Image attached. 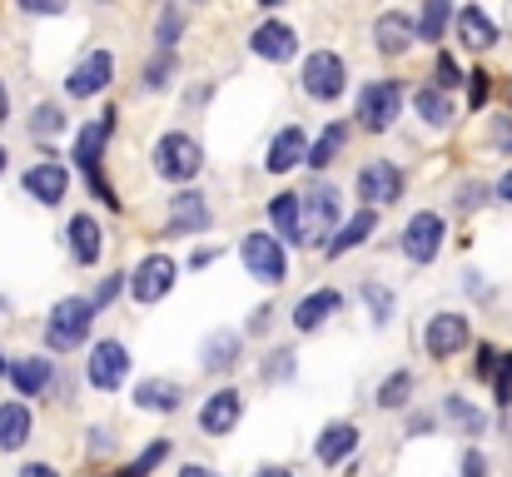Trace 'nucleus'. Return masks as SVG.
I'll return each instance as SVG.
<instances>
[{
	"label": "nucleus",
	"mask_w": 512,
	"mask_h": 477,
	"mask_svg": "<svg viewBox=\"0 0 512 477\" xmlns=\"http://www.w3.org/2000/svg\"><path fill=\"white\" fill-rule=\"evenodd\" d=\"M339 309H343L339 289H314V294H304V299L294 304V328H299V333H314V328H324Z\"/></svg>",
	"instance_id": "obj_24"
},
{
	"label": "nucleus",
	"mask_w": 512,
	"mask_h": 477,
	"mask_svg": "<svg viewBox=\"0 0 512 477\" xmlns=\"http://www.w3.org/2000/svg\"><path fill=\"white\" fill-rule=\"evenodd\" d=\"M110 477H120V473H110Z\"/></svg>",
	"instance_id": "obj_59"
},
{
	"label": "nucleus",
	"mask_w": 512,
	"mask_h": 477,
	"mask_svg": "<svg viewBox=\"0 0 512 477\" xmlns=\"http://www.w3.org/2000/svg\"><path fill=\"white\" fill-rule=\"evenodd\" d=\"M498 358H503V353H498L493 343H483V348H478V363H473V373H478V378H493V373H498Z\"/></svg>",
	"instance_id": "obj_46"
},
{
	"label": "nucleus",
	"mask_w": 512,
	"mask_h": 477,
	"mask_svg": "<svg viewBox=\"0 0 512 477\" xmlns=\"http://www.w3.org/2000/svg\"><path fill=\"white\" fill-rule=\"evenodd\" d=\"M239 358H244V333H234V328H214L199 348V368L214 373V378H224Z\"/></svg>",
	"instance_id": "obj_21"
},
{
	"label": "nucleus",
	"mask_w": 512,
	"mask_h": 477,
	"mask_svg": "<svg viewBox=\"0 0 512 477\" xmlns=\"http://www.w3.org/2000/svg\"><path fill=\"white\" fill-rule=\"evenodd\" d=\"M214 229V209L199 189H179L170 199V214H165V239H184V234H204Z\"/></svg>",
	"instance_id": "obj_14"
},
{
	"label": "nucleus",
	"mask_w": 512,
	"mask_h": 477,
	"mask_svg": "<svg viewBox=\"0 0 512 477\" xmlns=\"http://www.w3.org/2000/svg\"><path fill=\"white\" fill-rule=\"evenodd\" d=\"M165 458H170V438H155V443H150V448H145L135 463H125V468H120V477H150L160 463H165Z\"/></svg>",
	"instance_id": "obj_37"
},
{
	"label": "nucleus",
	"mask_w": 512,
	"mask_h": 477,
	"mask_svg": "<svg viewBox=\"0 0 512 477\" xmlns=\"http://www.w3.org/2000/svg\"><path fill=\"white\" fill-rule=\"evenodd\" d=\"M403 184H408V179H403V169H398L393 159H363V164H358V179H353L363 209L398 204V199H403Z\"/></svg>",
	"instance_id": "obj_6"
},
{
	"label": "nucleus",
	"mask_w": 512,
	"mask_h": 477,
	"mask_svg": "<svg viewBox=\"0 0 512 477\" xmlns=\"http://www.w3.org/2000/svg\"><path fill=\"white\" fill-rule=\"evenodd\" d=\"M478 199H488V184H463V189H458V214H473Z\"/></svg>",
	"instance_id": "obj_45"
},
{
	"label": "nucleus",
	"mask_w": 512,
	"mask_h": 477,
	"mask_svg": "<svg viewBox=\"0 0 512 477\" xmlns=\"http://www.w3.org/2000/svg\"><path fill=\"white\" fill-rule=\"evenodd\" d=\"M135 408L140 413H179L184 408V383H174V378H145V383H135Z\"/></svg>",
	"instance_id": "obj_25"
},
{
	"label": "nucleus",
	"mask_w": 512,
	"mask_h": 477,
	"mask_svg": "<svg viewBox=\"0 0 512 477\" xmlns=\"http://www.w3.org/2000/svg\"><path fill=\"white\" fill-rule=\"evenodd\" d=\"M10 120V90H5V80H0V125Z\"/></svg>",
	"instance_id": "obj_55"
},
{
	"label": "nucleus",
	"mask_w": 512,
	"mask_h": 477,
	"mask_svg": "<svg viewBox=\"0 0 512 477\" xmlns=\"http://www.w3.org/2000/svg\"><path fill=\"white\" fill-rule=\"evenodd\" d=\"M179 477H219V473H214V468H199V463H184Z\"/></svg>",
	"instance_id": "obj_52"
},
{
	"label": "nucleus",
	"mask_w": 512,
	"mask_h": 477,
	"mask_svg": "<svg viewBox=\"0 0 512 477\" xmlns=\"http://www.w3.org/2000/svg\"><path fill=\"white\" fill-rule=\"evenodd\" d=\"M125 378H130V348L120 338H100L85 358V383L95 393H120Z\"/></svg>",
	"instance_id": "obj_8"
},
{
	"label": "nucleus",
	"mask_w": 512,
	"mask_h": 477,
	"mask_svg": "<svg viewBox=\"0 0 512 477\" xmlns=\"http://www.w3.org/2000/svg\"><path fill=\"white\" fill-rule=\"evenodd\" d=\"M488 90H493V75H488V70H473V75H468V105H473V110H483Z\"/></svg>",
	"instance_id": "obj_42"
},
{
	"label": "nucleus",
	"mask_w": 512,
	"mask_h": 477,
	"mask_svg": "<svg viewBox=\"0 0 512 477\" xmlns=\"http://www.w3.org/2000/svg\"><path fill=\"white\" fill-rule=\"evenodd\" d=\"M110 80H115V55H110V50H90V55L65 75V95H70V100H95V95L110 90Z\"/></svg>",
	"instance_id": "obj_15"
},
{
	"label": "nucleus",
	"mask_w": 512,
	"mask_h": 477,
	"mask_svg": "<svg viewBox=\"0 0 512 477\" xmlns=\"http://www.w3.org/2000/svg\"><path fill=\"white\" fill-rule=\"evenodd\" d=\"M448 20H453V5H448V0H428L423 15H418V40H423V45H438L443 30H448Z\"/></svg>",
	"instance_id": "obj_33"
},
{
	"label": "nucleus",
	"mask_w": 512,
	"mask_h": 477,
	"mask_svg": "<svg viewBox=\"0 0 512 477\" xmlns=\"http://www.w3.org/2000/svg\"><path fill=\"white\" fill-rule=\"evenodd\" d=\"M493 393H498L503 408L512 403V353H503V363H498V373H493Z\"/></svg>",
	"instance_id": "obj_44"
},
{
	"label": "nucleus",
	"mask_w": 512,
	"mask_h": 477,
	"mask_svg": "<svg viewBox=\"0 0 512 477\" xmlns=\"http://www.w3.org/2000/svg\"><path fill=\"white\" fill-rule=\"evenodd\" d=\"M115 120H120V115H115V110H105V115H100V120H90V125L75 135V145H70L75 169L90 179V189H95V199H100L105 209H120V204H125V199L110 189L105 169H100V164H105V145H110V135H115Z\"/></svg>",
	"instance_id": "obj_1"
},
{
	"label": "nucleus",
	"mask_w": 512,
	"mask_h": 477,
	"mask_svg": "<svg viewBox=\"0 0 512 477\" xmlns=\"http://www.w3.org/2000/svg\"><path fill=\"white\" fill-rule=\"evenodd\" d=\"M309 135H304V125H284L274 140H269V155H264V169L269 174H289V169H299V164H309Z\"/></svg>",
	"instance_id": "obj_19"
},
{
	"label": "nucleus",
	"mask_w": 512,
	"mask_h": 477,
	"mask_svg": "<svg viewBox=\"0 0 512 477\" xmlns=\"http://www.w3.org/2000/svg\"><path fill=\"white\" fill-rule=\"evenodd\" d=\"M219 259V249H194L189 254V269H204V264H214Z\"/></svg>",
	"instance_id": "obj_50"
},
{
	"label": "nucleus",
	"mask_w": 512,
	"mask_h": 477,
	"mask_svg": "<svg viewBox=\"0 0 512 477\" xmlns=\"http://www.w3.org/2000/svg\"><path fill=\"white\" fill-rule=\"evenodd\" d=\"M413 110L423 115V125H433V130H443V125H453V100L438 90V85H428V90H418L413 95Z\"/></svg>",
	"instance_id": "obj_30"
},
{
	"label": "nucleus",
	"mask_w": 512,
	"mask_h": 477,
	"mask_svg": "<svg viewBox=\"0 0 512 477\" xmlns=\"http://www.w3.org/2000/svg\"><path fill=\"white\" fill-rule=\"evenodd\" d=\"M358 299H363V309H368V318H373V328H388V318H393V304H398L388 284L368 279V284L358 289Z\"/></svg>",
	"instance_id": "obj_32"
},
{
	"label": "nucleus",
	"mask_w": 512,
	"mask_h": 477,
	"mask_svg": "<svg viewBox=\"0 0 512 477\" xmlns=\"http://www.w3.org/2000/svg\"><path fill=\"white\" fill-rule=\"evenodd\" d=\"M5 378H10V388H15L20 398H45L50 383H55V363L40 358V353H30V358H15Z\"/></svg>",
	"instance_id": "obj_22"
},
{
	"label": "nucleus",
	"mask_w": 512,
	"mask_h": 477,
	"mask_svg": "<svg viewBox=\"0 0 512 477\" xmlns=\"http://www.w3.org/2000/svg\"><path fill=\"white\" fill-rule=\"evenodd\" d=\"M174 279H179V264L170 254H145L135 264V274H130V299L135 304H160L174 289Z\"/></svg>",
	"instance_id": "obj_11"
},
{
	"label": "nucleus",
	"mask_w": 512,
	"mask_h": 477,
	"mask_svg": "<svg viewBox=\"0 0 512 477\" xmlns=\"http://www.w3.org/2000/svg\"><path fill=\"white\" fill-rule=\"evenodd\" d=\"M20 184H25V194L35 199V204H45V209H55V204H65V194H70V169L60 164V159H40V164H30L25 174H20Z\"/></svg>",
	"instance_id": "obj_16"
},
{
	"label": "nucleus",
	"mask_w": 512,
	"mask_h": 477,
	"mask_svg": "<svg viewBox=\"0 0 512 477\" xmlns=\"http://www.w3.org/2000/svg\"><path fill=\"white\" fill-rule=\"evenodd\" d=\"M453 20H458V40H463L468 50H493V45H498V25H493V15H488L483 5H463Z\"/></svg>",
	"instance_id": "obj_26"
},
{
	"label": "nucleus",
	"mask_w": 512,
	"mask_h": 477,
	"mask_svg": "<svg viewBox=\"0 0 512 477\" xmlns=\"http://www.w3.org/2000/svg\"><path fill=\"white\" fill-rule=\"evenodd\" d=\"M294 358H299V353H294V348H274V353H269V363H264V373H259V378H264V383H279V378H284V383H289V378H294V373H299V363H294Z\"/></svg>",
	"instance_id": "obj_40"
},
{
	"label": "nucleus",
	"mask_w": 512,
	"mask_h": 477,
	"mask_svg": "<svg viewBox=\"0 0 512 477\" xmlns=\"http://www.w3.org/2000/svg\"><path fill=\"white\" fill-rule=\"evenodd\" d=\"M120 289H125V274H110V279H100V289L90 294V304H95V309H105V304H115V299H120Z\"/></svg>",
	"instance_id": "obj_43"
},
{
	"label": "nucleus",
	"mask_w": 512,
	"mask_h": 477,
	"mask_svg": "<svg viewBox=\"0 0 512 477\" xmlns=\"http://www.w3.org/2000/svg\"><path fill=\"white\" fill-rule=\"evenodd\" d=\"M5 373H10V363H5V358H0V378H5Z\"/></svg>",
	"instance_id": "obj_58"
},
{
	"label": "nucleus",
	"mask_w": 512,
	"mask_h": 477,
	"mask_svg": "<svg viewBox=\"0 0 512 477\" xmlns=\"http://www.w3.org/2000/svg\"><path fill=\"white\" fill-rule=\"evenodd\" d=\"M343 145H348V125H343V120H334V125H329V130H324V135L309 145V164H314V169H329V164L343 155Z\"/></svg>",
	"instance_id": "obj_31"
},
{
	"label": "nucleus",
	"mask_w": 512,
	"mask_h": 477,
	"mask_svg": "<svg viewBox=\"0 0 512 477\" xmlns=\"http://www.w3.org/2000/svg\"><path fill=\"white\" fill-rule=\"evenodd\" d=\"M30 433H35L30 408L15 403V398H5V403H0V453H20V448L30 443Z\"/></svg>",
	"instance_id": "obj_27"
},
{
	"label": "nucleus",
	"mask_w": 512,
	"mask_h": 477,
	"mask_svg": "<svg viewBox=\"0 0 512 477\" xmlns=\"http://www.w3.org/2000/svg\"><path fill=\"white\" fill-rule=\"evenodd\" d=\"M199 433L204 438H229L239 423H244V393L239 388H219V393H209L204 403H199Z\"/></svg>",
	"instance_id": "obj_12"
},
{
	"label": "nucleus",
	"mask_w": 512,
	"mask_h": 477,
	"mask_svg": "<svg viewBox=\"0 0 512 477\" xmlns=\"http://www.w3.org/2000/svg\"><path fill=\"white\" fill-rule=\"evenodd\" d=\"M443 413H448V423H458L468 438H478V433L488 428L483 408H473V403H468V398H458V393H448V398H443Z\"/></svg>",
	"instance_id": "obj_35"
},
{
	"label": "nucleus",
	"mask_w": 512,
	"mask_h": 477,
	"mask_svg": "<svg viewBox=\"0 0 512 477\" xmlns=\"http://www.w3.org/2000/svg\"><path fill=\"white\" fill-rule=\"evenodd\" d=\"M373 398H378V408H388V413H393V408H403V403L413 398V373H408V368H393V373L378 383V393H373Z\"/></svg>",
	"instance_id": "obj_34"
},
{
	"label": "nucleus",
	"mask_w": 512,
	"mask_h": 477,
	"mask_svg": "<svg viewBox=\"0 0 512 477\" xmlns=\"http://www.w3.org/2000/svg\"><path fill=\"white\" fill-rule=\"evenodd\" d=\"M95 304L85 299V294H70V299H60L50 314H45V348L50 353H75V348H85V338H90V328H95Z\"/></svg>",
	"instance_id": "obj_2"
},
{
	"label": "nucleus",
	"mask_w": 512,
	"mask_h": 477,
	"mask_svg": "<svg viewBox=\"0 0 512 477\" xmlns=\"http://www.w3.org/2000/svg\"><path fill=\"white\" fill-rule=\"evenodd\" d=\"M403 259L408 264H433L443 254V239H448V219L438 209H418L408 224H403Z\"/></svg>",
	"instance_id": "obj_7"
},
{
	"label": "nucleus",
	"mask_w": 512,
	"mask_h": 477,
	"mask_svg": "<svg viewBox=\"0 0 512 477\" xmlns=\"http://www.w3.org/2000/svg\"><path fill=\"white\" fill-rule=\"evenodd\" d=\"M20 477H60V473H55L50 463H25V468H20Z\"/></svg>",
	"instance_id": "obj_51"
},
{
	"label": "nucleus",
	"mask_w": 512,
	"mask_h": 477,
	"mask_svg": "<svg viewBox=\"0 0 512 477\" xmlns=\"http://www.w3.org/2000/svg\"><path fill=\"white\" fill-rule=\"evenodd\" d=\"M90 453H115V433L110 428H90Z\"/></svg>",
	"instance_id": "obj_48"
},
{
	"label": "nucleus",
	"mask_w": 512,
	"mask_h": 477,
	"mask_svg": "<svg viewBox=\"0 0 512 477\" xmlns=\"http://www.w3.org/2000/svg\"><path fill=\"white\" fill-rule=\"evenodd\" d=\"M179 35H184V10H179V5H165L160 20H155V40H160V50H174Z\"/></svg>",
	"instance_id": "obj_39"
},
{
	"label": "nucleus",
	"mask_w": 512,
	"mask_h": 477,
	"mask_svg": "<svg viewBox=\"0 0 512 477\" xmlns=\"http://www.w3.org/2000/svg\"><path fill=\"white\" fill-rule=\"evenodd\" d=\"M403 115V80H368L358 90V105H353V120L368 130V135H388L393 120Z\"/></svg>",
	"instance_id": "obj_4"
},
{
	"label": "nucleus",
	"mask_w": 512,
	"mask_h": 477,
	"mask_svg": "<svg viewBox=\"0 0 512 477\" xmlns=\"http://www.w3.org/2000/svg\"><path fill=\"white\" fill-rule=\"evenodd\" d=\"M428 428H433V418H428V413H418V418L408 423V433H428Z\"/></svg>",
	"instance_id": "obj_54"
},
{
	"label": "nucleus",
	"mask_w": 512,
	"mask_h": 477,
	"mask_svg": "<svg viewBox=\"0 0 512 477\" xmlns=\"http://www.w3.org/2000/svg\"><path fill=\"white\" fill-rule=\"evenodd\" d=\"M353 453H358V428H353V423H329V428L319 433V443H314V458H319L324 468L348 463Z\"/></svg>",
	"instance_id": "obj_28"
},
{
	"label": "nucleus",
	"mask_w": 512,
	"mask_h": 477,
	"mask_svg": "<svg viewBox=\"0 0 512 477\" xmlns=\"http://www.w3.org/2000/svg\"><path fill=\"white\" fill-rule=\"evenodd\" d=\"M254 477H294V468H259Z\"/></svg>",
	"instance_id": "obj_56"
},
{
	"label": "nucleus",
	"mask_w": 512,
	"mask_h": 477,
	"mask_svg": "<svg viewBox=\"0 0 512 477\" xmlns=\"http://www.w3.org/2000/svg\"><path fill=\"white\" fill-rule=\"evenodd\" d=\"M463 477H488V458H483V448H468V453H463Z\"/></svg>",
	"instance_id": "obj_47"
},
{
	"label": "nucleus",
	"mask_w": 512,
	"mask_h": 477,
	"mask_svg": "<svg viewBox=\"0 0 512 477\" xmlns=\"http://www.w3.org/2000/svg\"><path fill=\"white\" fill-rule=\"evenodd\" d=\"M174 70H179V65H174V50H155L150 65H145V80H140V85H145V90H165V85L174 80Z\"/></svg>",
	"instance_id": "obj_38"
},
{
	"label": "nucleus",
	"mask_w": 512,
	"mask_h": 477,
	"mask_svg": "<svg viewBox=\"0 0 512 477\" xmlns=\"http://www.w3.org/2000/svg\"><path fill=\"white\" fill-rule=\"evenodd\" d=\"M269 323H274V309L264 304V309H254V318H249V333H269Z\"/></svg>",
	"instance_id": "obj_49"
},
{
	"label": "nucleus",
	"mask_w": 512,
	"mask_h": 477,
	"mask_svg": "<svg viewBox=\"0 0 512 477\" xmlns=\"http://www.w3.org/2000/svg\"><path fill=\"white\" fill-rule=\"evenodd\" d=\"M339 189L334 184H319L314 194H304V239H299V249H319L324 239L334 244V234H339Z\"/></svg>",
	"instance_id": "obj_9"
},
{
	"label": "nucleus",
	"mask_w": 512,
	"mask_h": 477,
	"mask_svg": "<svg viewBox=\"0 0 512 477\" xmlns=\"http://www.w3.org/2000/svg\"><path fill=\"white\" fill-rule=\"evenodd\" d=\"M433 75H438V90H443V95H448V90H458V85L468 80V75H463V65H458L448 50H438V60H433Z\"/></svg>",
	"instance_id": "obj_41"
},
{
	"label": "nucleus",
	"mask_w": 512,
	"mask_h": 477,
	"mask_svg": "<svg viewBox=\"0 0 512 477\" xmlns=\"http://www.w3.org/2000/svg\"><path fill=\"white\" fill-rule=\"evenodd\" d=\"M65 130V110L55 105V100H40L35 110H30V135L35 140H55Z\"/></svg>",
	"instance_id": "obj_36"
},
{
	"label": "nucleus",
	"mask_w": 512,
	"mask_h": 477,
	"mask_svg": "<svg viewBox=\"0 0 512 477\" xmlns=\"http://www.w3.org/2000/svg\"><path fill=\"white\" fill-rule=\"evenodd\" d=\"M249 50H254L259 60H269V65H289V60L299 55V30L284 25V20H264V25L249 35Z\"/></svg>",
	"instance_id": "obj_18"
},
{
	"label": "nucleus",
	"mask_w": 512,
	"mask_h": 477,
	"mask_svg": "<svg viewBox=\"0 0 512 477\" xmlns=\"http://www.w3.org/2000/svg\"><path fill=\"white\" fill-rule=\"evenodd\" d=\"M473 343V328H468V318L453 314V309H443V314L428 318V328H423V348H428V358H458L463 348Z\"/></svg>",
	"instance_id": "obj_13"
},
{
	"label": "nucleus",
	"mask_w": 512,
	"mask_h": 477,
	"mask_svg": "<svg viewBox=\"0 0 512 477\" xmlns=\"http://www.w3.org/2000/svg\"><path fill=\"white\" fill-rule=\"evenodd\" d=\"M269 224H274V239L279 244H299L304 239V194L284 189L269 199Z\"/></svg>",
	"instance_id": "obj_23"
},
{
	"label": "nucleus",
	"mask_w": 512,
	"mask_h": 477,
	"mask_svg": "<svg viewBox=\"0 0 512 477\" xmlns=\"http://www.w3.org/2000/svg\"><path fill=\"white\" fill-rule=\"evenodd\" d=\"M373 229H378V209H358L348 224H339V234H334V244H324V254H329V259H343L348 249L368 244V239H373Z\"/></svg>",
	"instance_id": "obj_29"
},
{
	"label": "nucleus",
	"mask_w": 512,
	"mask_h": 477,
	"mask_svg": "<svg viewBox=\"0 0 512 477\" xmlns=\"http://www.w3.org/2000/svg\"><path fill=\"white\" fill-rule=\"evenodd\" d=\"M155 174H160V179H170V184H189V179H199V174H204V150H199V140H194V135H184V130L160 135V140H155Z\"/></svg>",
	"instance_id": "obj_5"
},
{
	"label": "nucleus",
	"mask_w": 512,
	"mask_h": 477,
	"mask_svg": "<svg viewBox=\"0 0 512 477\" xmlns=\"http://www.w3.org/2000/svg\"><path fill=\"white\" fill-rule=\"evenodd\" d=\"M418 40V20L413 15H403V10H383L378 20H373V45H378V55H403L408 45Z\"/></svg>",
	"instance_id": "obj_20"
},
{
	"label": "nucleus",
	"mask_w": 512,
	"mask_h": 477,
	"mask_svg": "<svg viewBox=\"0 0 512 477\" xmlns=\"http://www.w3.org/2000/svg\"><path fill=\"white\" fill-rule=\"evenodd\" d=\"M5 169H10V150L0 145V174H5Z\"/></svg>",
	"instance_id": "obj_57"
},
{
	"label": "nucleus",
	"mask_w": 512,
	"mask_h": 477,
	"mask_svg": "<svg viewBox=\"0 0 512 477\" xmlns=\"http://www.w3.org/2000/svg\"><path fill=\"white\" fill-rule=\"evenodd\" d=\"M65 244H70V259L80 264V269H95L100 259H105V229H100V219L95 214H70V224H65Z\"/></svg>",
	"instance_id": "obj_17"
},
{
	"label": "nucleus",
	"mask_w": 512,
	"mask_h": 477,
	"mask_svg": "<svg viewBox=\"0 0 512 477\" xmlns=\"http://www.w3.org/2000/svg\"><path fill=\"white\" fill-rule=\"evenodd\" d=\"M239 264H244V274H249L254 284L279 289V284L289 279V244H279L269 229H249V234L239 239Z\"/></svg>",
	"instance_id": "obj_3"
},
{
	"label": "nucleus",
	"mask_w": 512,
	"mask_h": 477,
	"mask_svg": "<svg viewBox=\"0 0 512 477\" xmlns=\"http://www.w3.org/2000/svg\"><path fill=\"white\" fill-rule=\"evenodd\" d=\"M304 95L309 100H324V105H334L343 90H348V65H343L339 50H314L309 60H304Z\"/></svg>",
	"instance_id": "obj_10"
},
{
	"label": "nucleus",
	"mask_w": 512,
	"mask_h": 477,
	"mask_svg": "<svg viewBox=\"0 0 512 477\" xmlns=\"http://www.w3.org/2000/svg\"><path fill=\"white\" fill-rule=\"evenodd\" d=\"M498 199H503V204H512V169L498 179Z\"/></svg>",
	"instance_id": "obj_53"
}]
</instances>
